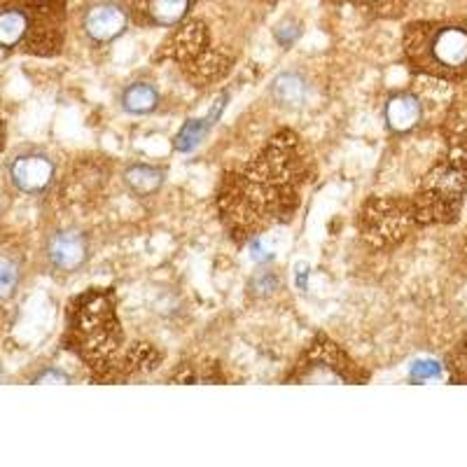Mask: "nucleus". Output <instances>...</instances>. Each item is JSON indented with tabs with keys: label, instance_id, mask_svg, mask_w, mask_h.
<instances>
[{
	"label": "nucleus",
	"instance_id": "nucleus-6",
	"mask_svg": "<svg viewBox=\"0 0 467 467\" xmlns=\"http://www.w3.org/2000/svg\"><path fill=\"white\" fill-rule=\"evenodd\" d=\"M271 96L278 106L287 108V110L302 108L308 99L306 78L302 73H295V70H285L271 82Z\"/></svg>",
	"mask_w": 467,
	"mask_h": 467
},
{
	"label": "nucleus",
	"instance_id": "nucleus-11",
	"mask_svg": "<svg viewBox=\"0 0 467 467\" xmlns=\"http://www.w3.org/2000/svg\"><path fill=\"white\" fill-rule=\"evenodd\" d=\"M192 0H148L150 22L160 26H175L187 16Z\"/></svg>",
	"mask_w": 467,
	"mask_h": 467
},
{
	"label": "nucleus",
	"instance_id": "nucleus-2",
	"mask_svg": "<svg viewBox=\"0 0 467 467\" xmlns=\"http://www.w3.org/2000/svg\"><path fill=\"white\" fill-rule=\"evenodd\" d=\"M57 164L47 152L36 148L22 150L7 161V181L19 194L37 197L54 185Z\"/></svg>",
	"mask_w": 467,
	"mask_h": 467
},
{
	"label": "nucleus",
	"instance_id": "nucleus-1",
	"mask_svg": "<svg viewBox=\"0 0 467 467\" xmlns=\"http://www.w3.org/2000/svg\"><path fill=\"white\" fill-rule=\"evenodd\" d=\"M420 68L432 73H462L467 70V28L441 26L428 36L419 49Z\"/></svg>",
	"mask_w": 467,
	"mask_h": 467
},
{
	"label": "nucleus",
	"instance_id": "nucleus-16",
	"mask_svg": "<svg viewBox=\"0 0 467 467\" xmlns=\"http://www.w3.org/2000/svg\"><path fill=\"white\" fill-rule=\"evenodd\" d=\"M0 139H3V127H0Z\"/></svg>",
	"mask_w": 467,
	"mask_h": 467
},
{
	"label": "nucleus",
	"instance_id": "nucleus-9",
	"mask_svg": "<svg viewBox=\"0 0 467 467\" xmlns=\"http://www.w3.org/2000/svg\"><path fill=\"white\" fill-rule=\"evenodd\" d=\"M119 106L129 115H150L160 108V91L148 82H133L119 96Z\"/></svg>",
	"mask_w": 467,
	"mask_h": 467
},
{
	"label": "nucleus",
	"instance_id": "nucleus-8",
	"mask_svg": "<svg viewBox=\"0 0 467 467\" xmlns=\"http://www.w3.org/2000/svg\"><path fill=\"white\" fill-rule=\"evenodd\" d=\"M224 99H227V96H223V99L215 103V108H213V112H208V117H203V119H190V122L181 129V133H178L173 140V148L178 150V152H190V150H194L203 139H206L208 131H211L213 124H215V119H218L220 112H223Z\"/></svg>",
	"mask_w": 467,
	"mask_h": 467
},
{
	"label": "nucleus",
	"instance_id": "nucleus-7",
	"mask_svg": "<svg viewBox=\"0 0 467 467\" xmlns=\"http://www.w3.org/2000/svg\"><path fill=\"white\" fill-rule=\"evenodd\" d=\"M122 181L133 197H152L164 187L166 173L160 166L133 164L122 173Z\"/></svg>",
	"mask_w": 467,
	"mask_h": 467
},
{
	"label": "nucleus",
	"instance_id": "nucleus-14",
	"mask_svg": "<svg viewBox=\"0 0 467 467\" xmlns=\"http://www.w3.org/2000/svg\"><path fill=\"white\" fill-rule=\"evenodd\" d=\"M411 374L414 377H435L437 374V367L432 365V362H419V365H414V369H411Z\"/></svg>",
	"mask_w": 467,
	"mask_h": 467
},
{
	"label": "nucleus",
	"instance_id": "nucleus-15",
	"mask_svg": "<svg viewBox=\"0 0 467 467\" xmlns=\"http://www.w3.org/2000/svg\"><path fill=\"white\" fill-rule=\"evenodd\" d=\"M0 381H3V367H0Z\"/></svg>",
	"mask_w": 467,
	"mask_h": 467
},
{
	"label": "nucleus",
	"instance_id": "nucleus-12",
	"mask_svg": "<svg viewBox=\"0 0 467 467\" xmlns=\"http://www.w3.org/2000/svg\"><path fill=\"white\" fill-rule=\"evenodd\" d=\"M73 379H70L68 372H64V369H58V367H45V369H40V372H36L31 377V383H70Z\"/></svg>",
	"mask_w": 467,
	"mask_h": 467
},
{
	"label": "nucleus",
	"instance_id": "nucleus-10",
	"mask_svg": "<svg viewBox=\"0 0 467 467\" xmlns=\"http://www.w3.org/2000/svg\"><path fill=\"white\" fill-rule=\"evenodd\" d=\"M24 266L22 260L15 253L0 250V304L10 302L16 297V292L22 287Z\"/></svg>",
	"mask_w": 467,
	"mask_h": 467
},
{
	"label": "nucleus",
	"instance_id": "nucleus-4",
	"mask_svg": "<svg viewBox=\"0 0 467 467\" xmlns=\"http://www.w3.org/2000/svg\"><path fill=\"white\" fill-rule=\"evenodd\" d=\"M129 28V15L115 0H101L82 16V31L94 45L115 43Z\"/></svg>",
	"mask_w": 467,
	"mask_h": 467
},
{
	"label": "nucleus",
	"instance_id": "nucleus-5",
	"mask_svg": "<svg viewBox=\"0 0 467 467\" xmlns=\"http://www.w3.org/2000/svg\"><path fill=\"white\" fill-rule=\"evenodd\" d=\"M383 119H386V127L398 136L414 131L423 119V106H420L419 96L409 94V91L393 94L383 108Z\"/></svg>",
	"mask_w": 467,
	"mask_h": 467
},
{
	"label": "nucleus",
	"instance_id": "nucleus-13",
	"mask_svg": "<svg viewBox=\"0 0 467 467\" xmlns=\"http://www.w3.org/2000/svg\"><path fill=\"white\" fill-rule=\"evenodd\" d=\"M302 36V28H299V24H292V22H285L283 26L276 28V37H278V43L281 45H292L297 37Z\"/></svg>",
	"mask_w": 467,
	"mask_h": 467
},
{
	"label": "nucleus",
	"instance_id": "nucleus-3",
	"mask_svg": "<svg viewBox=\"0 0 467 467\" xmlns=\"http://www.w3.org/2000/svg\"><path fill=\"white\" fill-rule=\"evenodd\" d=\"M43 255L57 274H75L89 262L91 245L87 234L78 227H57L45 239Z\"/></svg>",
	"mask_w": 467,
	"mask_h": 467
}]
</instances>
